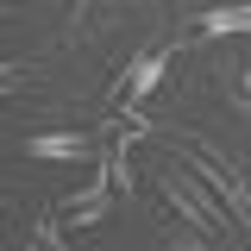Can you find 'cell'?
Segmentation results:
<instances>
[{
	"label": "cell",
	"instance_id": "52a82bcc",
	"mask_svg": "<svg viewBox=\"0 0 251 251\" xmlns=\"http://www.w3.org/2000/svg\"><path fill=\"white\" fill-rule=\"evenodd\" d=\"M188 251H214V245H188Z\"/></svg>",
	"mask_w": 251,
	"mask_h": 251
},
{
	"label": "cell",
	"instance_id": "3957f363",
	"mask_svg": "<svg viewBox=\"0 0 251 251\" xmlns=\"http://www.w3.org/2000/svg\"><path fill=\"white\" fill-rule=\"evenodd\" d=\"M170 63H176V50H170V44H157V50H145V57H138V63H132V69L120 75V100H145V94H151L157 82L170 75Z\"/></svg>",
	"mask_w": 251,
	"mask_h": 251
},
{
	"label": "cell",
	"instance_id": "5b68a950",
	"mask_svg": "<svg viewBox=\"0 0 251 251\" xmlns=\"http://www.w3.org/2000/svg\"><path fill=\"white\" fill-rule=\"evenodd\" d=\"M201 31H207V38H226V31H251V6H207V13H201Z\"/></svg>",
	"mask_w": 251,
	"mask_h": 251
},
{
	"label": "cell",
	"instance_id": "8992f818",
	"mask_svg": "<svg viewBox=\"0 0 251 251\" xmlns=\"http://www.w3.org/2000/svg\"><path fill=\"white\" fill-rule=\"evenodd\" d=\"M25 251H63V239H57V220H38V232H31V245Z\"/></svg>",
	"mask_w": 251,
	"mask_h": 251
},
{
	"label": "cell",
	"instance_id": "7a4b0ae2",
	"mask_svg": "<svg viewBox=\"0 0 251 251\" xmlns=\"http://www.w3.org/2000/svg\"><path fill=\"white\" fill-rule=\"evenodd\" d=\"M107 207H113V176L100 170V176H88L75 195H63L57 214L69 220V226H100V220H107Z\"/></svg>",
	"mask_w": 251,
	"mask_h": 251
},
{
	"label": "cell",
	"instance_id": "277c9868",
	"mask_svg": "<svg viewBox=\"0 0 251 251\" xmlns=\"http://www.w3.org/2000/svg\"><path fill=\"white\" fill-rule=\"evenodd\" d=\"M25 151L50 163V157H88L94 145H88V132H38V138H31Z\"/></svg>",
	"mask_w": 251,
	"mask_h": 251
},
{
	"label": "cell",
	"instance_id": "6da1fadb",
	"mask_svg": "<svg viewBox=\"0 0 251 251\" xmlns=\"http://www.w3.org/2000/svg\"><path fill=\"white\" fill-rule=\"evenodd\" d=\"M163 201H170V207H176L201 239H226V214H220V201L207 195V176H195L188 163L163 176Z\"/></svg>",
	"mask_w": 251,
	"mask_h": 251
}]
</instances>
